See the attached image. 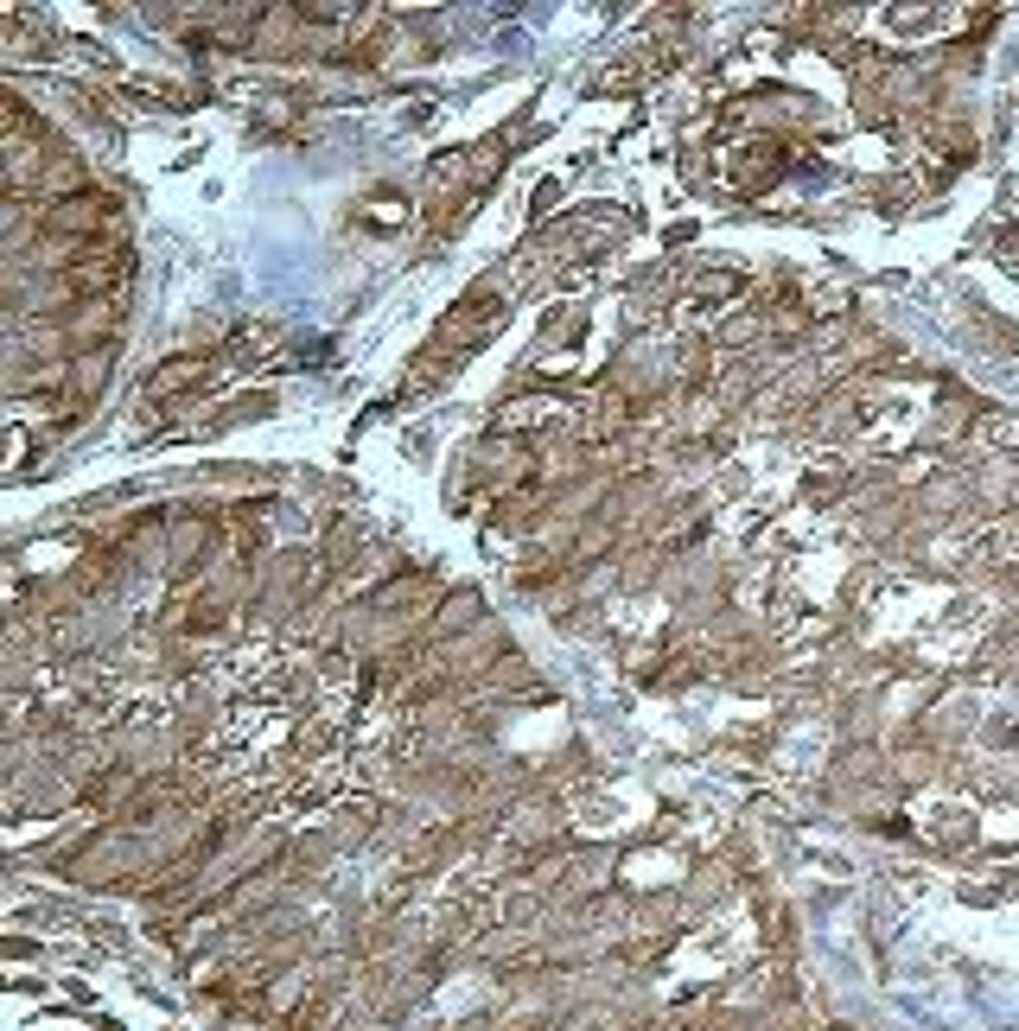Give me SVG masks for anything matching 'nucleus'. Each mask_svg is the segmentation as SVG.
Returning a JSON list of instances; mask_svg holds the SVG:
<instances>
[{
    "label": "nucleus",
    "mask_w": 1019,
    "mask_h": 1031,
    "mask_svg": "<svg viewBox=\"0 0 1019 1031\" xmlns=\"http://www.w3.org/2000/svg\"><path fill=\"white\" fill-rule=\"evenodd\" d=\"M841 484H848V478H841L835 465H822V471H809V478H803V491H809V497H835Z\"/></svg>",
    "instance_id": "f257e3e1"
},
{
    "label": "nucleus",
    "mask_w": 1019,
    "mask_h": 1031,
    "mask_svg": "<svg viewBox=\"0 0 1019 1031\" xmlns=\"http://www.w3.org/2000/svg\"><path fill=\"white\" fill-rule=\"evenodd\" d=\"M1000 255L1019 261V223H1007V230H1000Z\"/></svg>",
    "instance_id": "7ed1b4c3"
},
{
    "label": "nucleus",
    "mask_w": 1019,
    "mask_h": 1031,
    "mask_svg": "<svg viewBox=\"0 0 1019 1031\" xmlns=\"http://www.w3.org/2000/svg\"><path fill=\"white\" fill-rule=\"evenodd\" d=\"M555 198H561V179H542V185H535V204H529V211L542 217V211H548V204H555Z\"/></svg>",
    "instance_id": "f03ea898"
}]
</instances>
